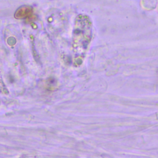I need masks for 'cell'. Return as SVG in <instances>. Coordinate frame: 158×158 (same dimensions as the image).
Returning a JSON list of instances; mask_svg holds the SVG:
<instances>
[{
	"instance_id": "obj_2",
	"label": "cell",
	"mask_w": 158,
	"mask_h": 158,
	"mask_svg": "<svg viewBox=\"0 0 158 158\" xmlns=\"http://www.w3.org/2000/svg\"><path fill=\"white\" fill-rule=\"evenodd\" d=\"M33 14V8L29 6H22L15 12L14 17L16 19H23L31 16Z\"/></svg>"
},
{
	"instance_id": "obj_1",
	"label": "cell",
	"mask_w": 158,
	"mask_h": 158,
	"mask_svg": "<svg viewBox=\"0 0 158 158\" xmlns=\"http://www.w3.org/2000/svg\"><path fill=\"white\" fill-rule=\"evenodd\" d=\"M91 23L89 19L81 17L77 20L76 28L74 30V46L78 53L77 58H79V63L83 59L84 54L88 48L91 39Z\"/></svg>"
}]
</instances>
